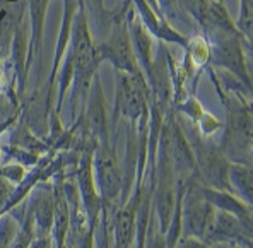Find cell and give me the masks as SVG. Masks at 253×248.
<instances>
[{"label":"cell","mask_w":253,"mask_h":248,"mask_svg":"<svg viewBox=\"0 0 253 248\" xmlns=\"http://www.w3.org/2000/svg\"><path fill=\"white\" fill-rule=\"evenodd\" d=\"M99 175H101L103 190H106V194L113 197L120 187V173H118L117 166L111 161H103L99 165Z\"/></svg>","instance_id":"obj_1"},{"label":"cell","mask_w":253,"mask_h":248,"mask_svg":"<svg viewBox=\"0 0 253 248\" xmlns=\"http://www.w3.org/2000/svg\"><path fill=\"white\" fill-rule=\"evenodd\" d=\"M133 235V217L130 212H124L118 214L117 217V245L120 248H126L132 240Z\"/></svg>","instance_id":"obj_2"},{"label":"cell","mask_w":253,"mask_h":248,"mask_svg":"<svg viewBox=\"0 0 253 248\" xmlns=\"http://www.w3.org/2000/svg\"><path fill=\"white\" fill-rule=\"evenodd\" d=\"M209 57V48H207L206 41L204 40H197L195 45H193V50H192V58L195 62V65H200L207 60Z\"/></svg>","instance_id":"obj_3"}]
</instances>
